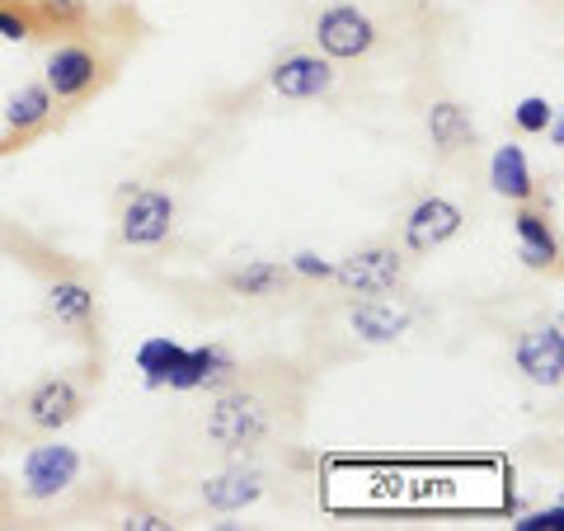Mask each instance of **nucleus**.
<instances>
[{
    "mask_svg": "<svg viewBox=\"0 0 564 531\" xmlns=\"http://www.w3.org/2000/svg\"><path fill=\"white\" fill-rule=\"evenodd\" d=\"M315 43H321V52L329 62H358L377 47V20L367 10L339 0V6L321 10V20H315Z\"/></svg>",
    "mask_w": 564,
    "mask_h": 531,
    "instance_id": "nucleus-4",
    "label": "nucleus"
},
{
    "mask_svg": "<svg viewBox=\"0 0 564 531\" xmlns=\"http://www.w3.org/2000/svg\"><path fill=\"white\" fill-rule=\"evenodd\" d=\"M513 527H518V531H541V527H545V531H560V527H564V508L555 503V508H545V512H527V518L513 522Z\"/></svg>",
    "mask_w": 564,
    "mask_h": 531,
    "instance_id": "nucleus-24",
    "label": "nucleus"
},
{
    "mask_svg": "<svg viewBox=\"0 0 564 531\" xmlns=\"http://www.w3.org/2000/svg\"><path fill=\"white\" fill-rule=\"evenodd\" d=\"M33 33V20L20 10H10V6H0V39H10V43H24Z\"/></svg>",
    "mask_w": 564,
    "mask_h": 531,
    "instance_id": "nucleus-23",
    "label": "nucleus"
},
{
    "mask_svg": "<svg viewBox=\"0 0 564 531\" xmlns=\"http://www.w3.org/2000/svg\"><path fill=\"white\" fill-rule=\"evenodd\" d=\"M221 282H226V292L231 296L263 301V296H278V292L292 288V269L288 263H278V259H250V263H240V269L226 273Z\"/></svg>",
    "mask_w": 564,
    "mask_h": 531,
    "instance_id": "nucleus-14",
    "label": "nucleus"
},
{
    "mask_svg": "<svg viewBox=\"0 0 564 531\" xmlns=\"http://www.w3.org/2000/svg\"><path fill=\"white\" fill-rule=\"evenodd\" d=\"M180 353H184V344H174L170 334H155V339L141 344V348H137V367L147 371V386H165L170 367L180 362Z\"/></svg>",
    "mask_w": 564,
    "mask_h": 531,
    "instance_id": "nucleus-20",
    "label": "nucleus"
},
{
    "mask_svg": "<svg viewBox=\"0 0 564 531\" xmlns=\"http://www.w3.org/2000/svg\"><path fill=\"white\" fill-rule=\"evenodd\" d=\"M273 433V404L250 386L226 381L207 410V437L231 456H254Z\"/></svg>",
    "mask_w": 564,
    "mask_h": 531,
    "instance_id": "nucleus-1",
    "label": "nucleus"
},
{
    "mask_svg": "<svg viewBox=\"0 0 564 531\" xmlns=\"http://www.w3.org/2000/svg\"><path fill=\"white\" fill-rule=\"evenodd\" d=\"M462 226H466V212L456 207L452 198H423L410 207V217H404V250L410 254H433V250H443V245L452 236H462Z\"/></svg>",
    "mask_w": 564,
    "mask_h": 531,
    "instance_id": "nucleus-5",
    "label": "nucleus"
},
{
    "mask_svg": "<svg viewBox=\"0 0 564 531\" xmlns=\"http://www.w3.org/2000/svg\"><path fill=\"white\" fill-rule=\"evenodd\" d=\"M404 269H410V259L395 245H367V250L348 254L334 263V282L348 292V296H381V292H395L404 282Z\"/></svg>",
    "mask_w": 564,
    "mask_h": 531,
    "instance_id": "nucleus-3",
    "label": "nucleus"
},
{
    "mask_svg": "<svg viewBox=\"0 0 564 531\" xmlns=\"http://www.w3.org/2000/svg\"><path fill=\"white\" fill-rule=\"evenodd\" d=\"M269 85L282 99H321L334 90V62L325 52H288L273 62Z\"/></svg>",
    "mask_w": 564,
    "mask_h": 531,
    "instance_id": "nucleus-7",
    "label": "nucleus"
},
{
    "mask_svg": "<svg viewBox=\"0 0 564 531\" xmlns=\"http://www.w3.org/2000/svg\"><path fill=\"white\" fill-rule=\"evenodd\" d=\"M429 137L443 155H462V151L475 147V122H470V113L462 109V104L443 99V104L429 109Z\"/></svg>",
    "mask_w": 564,
    "mask_h": 531,
    "instance_id": "nucleus-18",
    "label": "nucleus"
},
{
    "mask_svg": "<svg viewBox=\"0 0 564 531\" xmlns=\"http://www.w3.org/2000/svg\"><path fill=\"white\" fill-rule=\"evenodd\" d=\"M292 273H302V278H329L334 273V263H325V259H315V254H296L292 263H288Z\"/></svg>",
    "mask_w": 564,
    "mask_h": 531,
    "instance_id": "nucleus-26",
    "label": "nucleus"
},
{
    "mask_svg": "<svg viewBox=\"0 0 564 531\" xmlns=\"http://www.w3.org/2000/svg\"><path fill=\"white\" fill-rule=\"evenodd\" d=\"M52 118V95H47V85H20V90L10 95L6 104V122H10V132H33V128H43V122Z\"/></svg>",
    "mask_w": 564,
    "mask_h": 531,
    "instance_id": "nucleus-19",
    "label": "nucleus"
},
{
    "mask_svg": "<svg viewBox=\"0 0 564 531\" xmlns=\"http://www.w3.org/2000/svg\"><path fill=\"white\" fill-rule=\"evenodd\" d=\"M95 292L85 288L80 278H57L47 288V315L57 321L62 329H90L95 325Z\"/></svg>",
    "mask_w": 564,
    "mask_h": 531,
    "instance_id": "nucleus-16",
    "label": "nucleus"
},
{
    "mask_svg": "<svg viewBox=\"0 0 564 531\" xmlns=\"http://www.w3.org/2000/svg\"><path fill=\"white\" fill-rule=\"evenodd\" d=\"M513 231H518V254H522L527 269H555L560 240L551 231V221H545V212L522 207L518 217H513Z\"/></svg>",
    "mask_w": 564,
    "mask_h": 531,
    "instance_id": "nucleus-15",
    "label": "nucleus"
},
{
    "mask_svg": "<svg viewBox=\"0 0 564 531\" xmlns=\"http://www.w3.org/2000/svg\"><path fill=\"white\" fill-rule=\"evenodd\" d=\"M174 217H180V207L165 188H128V198H122V212H118V236L122 245H132V250H155V245H165L170 231H174Z\"/></svg>",
    "mask_w": 564,
    "mask_h": 531,
    "instance_id": "nucleus-2",
    "label": "nucleus"
},
{
    "mask_svg": "<svg viewBox=\"0 0 564 531\" xmlns=\"http://www.w3.org/2000/svg\"><path fill=\"white\" fill-rule=\"evenodd\" d=\"M410 306H400V301H391V296H362L358 306L348 311V325H352V334H358L362 344H395L400 334H410Z\"/></svg>",
    "mask_w": 564,
    "mask_h": 531,
    "instance_id": "nucleus-12",
    "label": "nucleus"
},
{
    "mask_svg": "<svg viewBox=\"0 0 564 531\" xmlns=\"http://www.w3.org/2000/svg\"><path fill=\"white\" fill-rule=\"evenodd\" d=\"M513 118H518V128H522V132H545V122L555 118V104H551V99H541V95H527L518 109H513Z\"/></svg>",
    "mask_w": 564,
    "mask_h": 531,
    "instance_id": "nucleus-21",
    "label": "nucleus"
},
{
    "mask_svg": "<svg viewBox=\"0 0 564 531\" xmlns=\"http://www.w3.org/2000/svg\"><path fill=\"white\" fill-rule=\"evenodd\" d=\"M80 410H85V395H80V386L66 377H47L24 395V419L43 433L66 429L70 419H80Z\"/></svg>",
    "mask_w": 564,
    "mask_h": 531,
    "instance_id": "nucleus-9",
    "label": "nucleus"
},
{
    "mask_svg": "<svg viewBox=\"0 0 564 531\" xmlns=\"http://www.w3.org/2000/svg\"><path fill=\"white\" fill-rule=\"evenodd\" d=\"M118 527H128V531H170L174 522L170 518H161V512H128Z\"/></svg>",
    "mask_w": 564,
    "mask_h": 531,
    "instance_id": "nucleus-25",
    "label": "nucleus"
},
{
    "mask_svg": "<svg viewBox=\"0 0 564 531\" xmlns=\"http://www.w3.org/2000/svg\"><path fill=\"white\" fill-rule=\"evenodd\" d=\"M80 475V452L66 447V442H47V447H33L24 456V494L29 499H57L76 485Z\"/></svg>",
    "mask_w": 564,
    "mask_h": 531,
    "instance_id": "nucleus-6",
    "label": "nucleus"
},
{
    "mask_svg": "<svg viewBox=\"0 0 564 531\" xmlns=\"http://www.w3.org/2000/svg\"><path fill=\"white\" fill-rule=\"evenodd\" d=\"M489 184H494V193H503V198H513V203H532L536 198V180H532V165H527V151L513 147V141L494 151Z\"/></svg>",
    "mask_w": 564,
    "mask_h": 531,
    "instance_id": "nucleus-17",
    "label": "nucleus"
},
{
    "mask_svg": "<svg viewBox=\"0 0 564 531\" xmlns=\"http://www.w3.org/2000/svg\"><path fill=\"white\" fill-rule=\"evenodd\" d=\"M236 371H240V362L221 344H203V348H184L180 353V362L170 367L165 386L170 391H207V386H217L221 391L226 381H236Z\"/></svg>",
    "mask_w": 564,
    "mask_h": 531,
    "instance_id": "nucleus-8",
    "label": "nucleus"
},
{
    "mask_svg": "<svg viewBox=\"0 0 564 531\" xmlns=\"http://www.w3.org/2000/svg\"><path fill=\"white\" fill-rule=\"evenodd\" d=\"M518 367L527 371V381L551 386L555 391V386L564 381V329H560V321L522 334L518 339Z\"/></svg>",
    "mask_w": 564,
    "mask_h": 531,
    "instance_id": "nucleus-10",
    "label": "nucleus"
},
{
    "mask_svg": "<svg viewBox=\"0 0 564 531\" xmlns=\"http://www.w3.org/2000/svg\"><path fill=\"white\" fill-rule=\"evenodd\" d=\"M263 499V475L250 470V466H231L221 475H212V480L203 485V503L217 508V512H240Z\"/></svg>",
    "mask_w": 564,
    "mask_h": 531,
    "instance_id": "nucleus-13",
    "label": "nucleus"
},
{
    "mask_svg": "<svg viewBox=\"0 0 564 531\" xmlns=\"http://www.w3.org/2000/svg\"><path fill=\"white\" fill-rule=\"evenodd\" d=\"M95 80H99V57L90 47L66 43L47 57V80L43 85H47L52 99H80V95L95 90Z\"/></svg>",
    "mask_w": 564,
    "mask_h": 531,
    "instance_id": "nucleus-11",
    "label": "nucleus"
},
{
    "mask_svg": "<svg viewBox=\"0 0 564 531\" xmlns=\"http://www.w3.org/2000/svg\"><path fill=\"white\" fill-rule=\"evenodd\" d=\"M33 14H39L43 24H76V20H85V0H39Z\"/></svg>",
    "mask_w": 564,
    "mask_h": 531,
    "instance_id": "nucleus-22",
    "label": "nucleus"
}]
</instances>
